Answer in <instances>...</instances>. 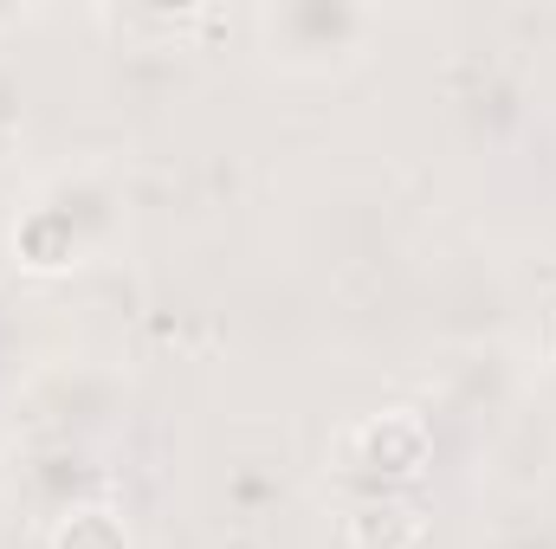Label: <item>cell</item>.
Returning <instances> with one entry per match:
<instances>
[{
  "label": "cell",
  "instance_id": "1",
  "mask_svg": "<svg viewBox=\"0 0 556 549\" xmlns=\"http://www.w3.org/2000/svg\"><path fill=\"white\" fill-rule=\"evenodd\" d=\"M124 220V194L111 181L104 162H85V168H65L52 175L13 220L7 246L20 259V272H39V278H59V272H78L85 259H98L111 246Z\"/></svg>",
  "mask_w": 556,
  "mask_h": 549
},
{
  "label": "cell",
  "instance_id": "2",
  "mask_svg": "<svg viewBox=\"0 0 556 549\" xmlns=\"http://www.w3.org/2000/svg\"><path fill=\"white\" fill-rule=\"evenodd\" d=\"M260 59L285 78H343L350 65L369 59L376 13L350 0H278L253 13Z\"/></svg>",
  "mask_w": 556,
  "mask_h": 549
},
{
  "label": "cell",
  "instance_id": "3",
  "mask_svg": "<svg viewBox=\"0 0 556 549\" xmlns=\"http://www.w3.org/2000/svg\"><path fill=\"white\" fill-rule=\"evenodd\" d=\"M337 459H343V472H350L356 485H369V491L408 485V478H420V465H427V426H420V413H408V408L369 413V420H356V426L337 439Z\"/></svg>",
  "mask_w": 556,
  "mask_h": 549
},
{
  "label": "cell",
  "instance_id": "4",
  "mask_svg": "<svg viewBox=\"0 0 556 549\" xmlns=\"http://www.w3.org/2000/svg\"><path fill=\"white\" fill-rule=\"evenodd\" d=\"M46 549H137L130 544V518L104 498H78V505H59Z\"/></svg>",
  "mask_w": 556,
  "mask_h": 549
},
{
  "label": "cell",
  "instance_id": "5",
  "mask_svg": "<svg viewBox=\"0 0 556 549\" xmlns=\"http://www.w3.org/2000/svg\"><path fill=\"white\" fill-rule=\"evenodd\" d=\"M350 544L356 549H415L420 544V518L408 505H369L356 524H350Z\"/></svg>",
  "mask_w": 556,
  "mask_h": 549
}]
</instances>
